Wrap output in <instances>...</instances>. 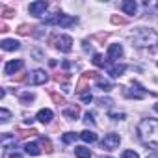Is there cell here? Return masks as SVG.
Listing matches in <instances>:
<instances>
[{
  "instance_id": "cell-22",
  "label": "cell",
  "mask_w": 158,
  "mask_h": 158,
  "mask_svg": "<svg viewBox=\"0 0 158 158\" xmlns=\"http://www.w3.org/2000/svg\"><path fill=\"white\" fill-rule=\"evenodd\" d=\"M34 99H35L34 93H28V91H26V93H21V101H23V102H32Z\"/></svg>"
},
{
  "instance_id": "cell-18",
  "label": "cell",
  "mask_w": 158,
  "mask_h": 158,
  "mask_svg": "<svg viewBox=\"0 0 158 158\" xmlns=\"http://www.w3.org/2000/svg\"><path fill=\"white\" fill-rule=\"evenodd\" d=\"M78 108L76 106H71V108H67V110H63V115L65 117H69V119H78Z\"/></svg>"
},
{
  "instance_id": "cell-23",
  "label": "cell",
  "mask_w": 158,
  "mask_h": 158,
  "mask_svg": "<svg viewBox=\"0 0 158 158\" xmlns=\"http://www.w3.org/2000/svg\"><path fill=\"white\" fill-rule=\"evenodd\" d=\"M121 158H139V156H138V152H134V151L128 149V151H123L121 152Z\"/></svg>"
},
{
  "instance_id": "cell-33",
  "label": "cell",
  "mask_w": 158,
  "mask_h": 158,
  "mask_svg": "<svg viewBox=\"0 0 158 158\" xmlns=\"http://www.w3.org/2000/svg\"><path fill=\"white\" fill-rule=\"evenodd\" d=\"M154 110H156V112H158V104H154Z\"/></svg>"
},
{
  "instance_id": "cell-25",
  "label": "cell",
  "mask_w": 158,
  "mask_h": 158,
  "mask_svg": "<svg viewBox=\"0 0 158 158\" xmlns=\"http://www.w3.org/2000/svg\"><path fill=\"white\" fill-rule=\"evenodd\" d=\"M41 143H43V147H45V151H47V152H52V145H50V141H48V139L41 138Z\"/></svg>"
},
{
  "instance_id": "cell-14",
  "label": "cell",
  "mask_w": 158,
  "mask_h": 158,
  "mask_svg": "<svg viewBox=\"0 0 158 158\" xmlns=\"http://www.w3.org/2000/svg\"><path fill=\"white\" fill-rule=\"evenodd\" d=\"M80 138L82 141H86V143H95L97 141V134L95 132H91V130H84V132H80Z\"/></svg>"
},
{
  "instance_id": "cell-11",
  "label": "cell",
  "mask_w": 158,
  "mask_h": 158,
  "mask_svg": "<svg viewBox=\"0 0 158 158\" xmlns=\"http://www.w3.org/2000/svg\"><path fill=\"white\" fill-rule=\"evenodd\" d=\"M52 117H54V114H52V110H48V108H43V110L37 112V121H41L43 125H48V123L52 121Z\"/></svg>"
},
{
  "instance_id": "cell-19",
  "label": "cell",
  "mask_w": 158,
  "mask_h": 158,
  "mask_svg": "<svg viewBox=\"0 0 158 158\" xmlns=\"http://www.w3.org/2000/svg\"><path fill=\"white\" fill-rule=\"evenodd\" d=\"M97 86L102 89V91H110L112 89V84L108 80H104V78H97Z\"/></svg>"
},
{
  "instance_id": "cell-10",
  "label": "cell",
  "mask_w": 158,
  "mask_h": 158,
  "mask_svg": "<svg viewBox=\"0 0 158 158\" xmlns=\"http://www.w3.org/2000/svg\"><path fill=\"white\" fill-rule=\"evenodd\" d=\"M121 56H123V47H121L119 43H114V45H110V47H108V58H110L112 61L119 60Z\"/></svg>"
},
{
  "instance_id": "cell-31",
  "label": "cell",
  "mask_w": 158,
  "mask_h": 158,
  "mask_svg": "<svg viewBox=\"0 0 158 158\" xmlns=\"http://www.w3.org/2000/svg\"><path fill=\"white\" fill-rule=\"evenodd\" d=\"M147 158H156V154H151V156H147Z\"/></svg>"
},
{
  "instance_id": "cell-1",
  "label": "cell",
  "mask_w": 158,
  "mask_h": 158,
  "mask_svg": "<svg viewBox=\"0 0 158 158\" xmlns=\"http://www.w3.org/2000/svg\"><path fill=\"white\" fill-rule=\"evenodd\" d=\"M138 136L147 147L158 149V119H141L138 125Z\"/></svg>"
},
{
  "instance_id": "cell-7",
  "label": "cell",
  "mask_w": 158,
  "mask_h": 158,
  "mask_svg": "<svg viewBox=\"0 0 158 158\" xmlns=\"http://www.w3.org/2000/svg\"><path fill=\"white\" fill-rule=\"evenodd\" d=\"M47 8H48V4L45 2V0H39V2H32V4H30V8H28V11H30L32 15H35V17H39V15H43V13L47 11Z\"/></svg>"
},
{
  "instance_id": "cell-13",
  "label": "cell",
  "mask_w": 158,
  "mask_h": 158,
  "mask_svg": "<svg viewBox=\"0 0 158 158\" xmlns=\"http://www.w3.org/2000/svg\"><path fill=\"white\" fill-rule=\"evenodd\" d=\"M0 47H2L4 50H8V52H11V50H19L21 48V43L15 41V39H4L2 43H0Z\"/></svg>"
},
{
  "instance_id": "cell-30",
  "label": "cell",
  "mask_w": 158,
  "mask_h": 158,
  "mask_svg": "<svg viewBox=\"0 0 158 158\" xmlns=\"http://www.w3.org/2000/svg\"><path fill=\"white\" fill-rule=\"evenodd\" d=\"M145 6H147V8H152V10H154V11L158 13V2H156V4H151V2H145Z\"/></svg>"
},
{
  "instance_id": "cell-28",
  "label": "cell",
  "mask_w": 158,
  "mask_h": 158,
  "mask_svg": "<svg viewBox=\"0 0 158 158\" xmlns=\"http://www.w3.org/2000/svg\"><path fill=\"white\" fill-rule=\"evenodd\" d=\"M110 117L114 121H121V119H125V114H110Z\"/></svg>"
},
{
  "instance_id": "cell-27",
  "label": "cell",
  "mask_w": 158,
  "mask_h": 158,
  "mask_svg": "<svg viewBox=\"0 0 158 158\" xmlns=\"http://www.w3.org/2000/svg\"><path fill=\"white\" fill-rule=\"evenodd\" d=\"M80 99H82L84 102H91V101H93V97H91V93H80Z\"/></svg>"
},
{
  "instance_id": "cell-5",
  "label": "cell",
  "mask_w": 158,
  "mask_h": 158,
  "mask_svg": "<svg viewBox=\"0 0 158 158\" xmlns=\"http://www.w3.org/2000/svg\"><path fill=\"white\" fill-rule=\"evenodd\" d=\"M48 80V74L43 71V69H35L34 73H30V76H28V84L30 86H41V84H45Z\"/></svg>"
},
{
  "instance_id": "cell-20",
  "label": "cell",
  "mask_w": 158,
  "mask_h": 158,
  "mask_svg": "<svg viewBox=\"0 0 158 158\" xmlns=\"http://www.w3.org/2000/svg\"><path fill=\"white\" fill-rule=\"evenodd\" d=\"M76 136H80V134H73V132H67V134H63V143H73L74 139H76Z\"/></svg>"
},
{
  "instance_id": "cell-17",
  "label": "cell",
  "mask_w": 158,
  "mask_h": 158,
  "mask_svg": "<svg viewBox=\"0 0 158 158\" xmlns=\"http://www.w3.org/2000/svg\"><path fill=\"white\" fill-rule=\"evenodd\" d=\"M76 158H91V151L88 147H74Z\"/></svg>"
},
{
  "instance_id": "cell-24",
  "label": "cell",
  "mask_w": 158,
  "mask_h": 158,
  "mask_svg": "<svg viewBox=\"0 0 158 158\" xmlns=\"http://www.w3.org/2000/svg\"><path fill=\"white\" fill-rule=\"evenodd\" d=\"M93 63H95L97 67H104V60H102V56H101V54H95V56H93Z\"/></svg>"
},
{
  "instance_id": "cell-29",
  "label": "cell",
  "mask_w": 158,
  "mask_h": 158,
  "mask_svg": "<svg viewBox=\"0 0 158 158\" xmlns=\"http://www.w3.org/2000/svg\"><path fill=\"white\" fill-rule=\"evenodd\" d=\"M97 102H99L101 106H110V104H112V101H110V99H99Z\"/></svg>"
},
{
  "instance_id": "cell-32",
  "label": "cell",
  "mask_w": 158,
  "mask_h": 158,
  "mask_svg": "<svg viewBox=\"0 0 158 158\" xmlns=\"http://www.w3.org/2000/svg\"><path fill=\"white\" fill-rule=\"evenodd\" d=\"M101 158H112V156H104V154H102V156H101Z\"/></svg>"
},
{
  "instance_id": "cell-26",
  "label": "cell",
  "mask_w": 158,
  "mask_h": 158,
  "mask_svg": "<svg viewBox=\"0 0 158 158\" xmlns=\"http://www.w3.org/2000/svg\"><path fill=\"white\" fill-rule=\"evenodd\" d=\"M84 121H86L88 125H93V123H95V119H93V114H91V112H88V114L84 115Z\"/></svg>"
},
{
  "instance_id": "cell-6",
  "label": "cell",
  "mask_w": 158,
  "mask_h": 158,
  "mask_svg": "<svg viewBox=\"0 0 158 158\" xmlns=\"http://www.w3.org/2000/svg\"><path fill=\"white\" fill-rule=\"evenodd\" d=\"M119 143H121V136L115 134V132H112V134H106V136H104V139H102V149L114 151V149L119 147Z\"/></svg>"
},
{
  "instance_id": "cell-8",
  "label": "cell",
  "mask_w": 158,
  "mask_h": 158,
  "mask_svg": "<svg viewBox=\"0 0 158 158\" xmlns=\"http://www.w3.org/2000/svg\"><path fill=\"white\" fill-rule=\"evenodd\" d=\"M23 67H24V61H23V60H11V61L6 63L4 73H6V74H15V73L21 71Z\"/></svg>"
},
{
  "instance_id": "cell-15",
  "label": "cell",
  "mask_w": 158,
  "mask_h": 158,
  "mask_svg": "<svg viewBox=\"0 0 158 158\" xmlns=\"http://www.w3.org/2000/svg\"><path fill=\"white\" fill-rule=\"evenodd\" d=\"M24 152L30 154V156H37V154H41V149H39L37 143H26L24 145Z\"/></svg>"
},
{
  "instance_id": "cell-9",
  "label": "cell",
  "mask_w": 158,
  "mask_h": 158,
  "mask_svg": "<svg viewBox=\"0 0 158 158\" xmlns=\"http://www.w3.org/2000/svg\"><path fill=\"white\" fill-rule=\"evenodd\" d=\"M4 151H2V158H23V152L15 147V143L13 145H8V147H2Z\"/></svg>"
},
{
  "instance_id": "cell-2",
  "label": "cell",
  "mask_w": 158,
  "mask_h": 158,
  "mask_svg": "<svg viewBox=\"0 0 158 158\" xmlns=\"http://www.w3.org/2000/svg\"><path fill=\"white\" fill-rule=\"evenodd\" d=\"M130 41L138 48H147V47L158 45V34L151 28H136L130 34Z\"/></svg>"
},
{
  "instance_id": "cell-16",
  "label": "cell",
  "mask_w": 158,
  "mask_h": 158,
  "mask_svg": "<svg viewBox=\"0 0 158 158\" xmlns=\"http://www.w3.org/2000/svg\"><path fill=\"white\" fill-rule=\"evenodd\" d=\"M125 71H127V65H114V67H110V69H108L110 76H114V78H119Z\"/></svg>"
},
{
  "instance_id": "cell-12",
  "label": "cell",
  "mask_w": 158,
  "mask_h": 158,
  "mask_svg": "<svg viewBox=\"0 0 158 158\" xmlns=\"http://www.w3.org/2000/svg\"><path fill=\"white\" fill-rule=\"evenodd\" d=\"M121 10H123L127 15H136V11H138V4L134 2V0H125V2L121 4Z\"/></svg>"
},
{
  "instance_id": "cell-4",
  "label": "cell",
  "mask_w": 158,
  "mask_h": 158,
  "mask_svg": "<svg viewBox=\"0 0 158 158\" xmlns=\"http://www.w3.org/2000/svg\"><path fill=\"white\" fill-rule=\"evenodd\" d=\"M52 43H54V47H56L58 50H61V52H71V48H73V39H71L69 35H56V37L52 39Z\"/></svg>"
},
{
  "instance_id": "cell-21",
  "label": "cell",
  "mask_w": 158,
  "mask_h": 158,
  "mask_svg": "<svg viewBox=\"0 0 158 158\" xmlns=\"http://www.w3.org/2000/svg\"><path fill=\"white\" fill-rule=\"evenodd\" d=\"M10 115H11V114H10L6 108L0 110V121H2V123H8V121H10Z\"/></svg>"
},
{
  "instance_id": "cell-3",
  "label": "cell",
  "mask_w": 158,
  "mask_h": 158,
  "mask_svg": "<svg viewBox=\"0 0 158 158\" xmlns=\"http://www.w3.org/2000/svg\"><path fill=\"white\" fill-rule=\"evenodd\" d=\"M45 24H48V26H61V28H67V26L76 24V19L71 17V15H65V13H54L52 17H47V19H45Z\"/></svg>"
}]
</instances>
